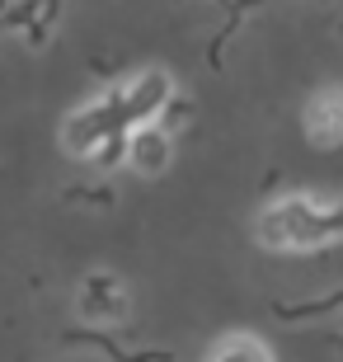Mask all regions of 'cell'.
<instances>
[{
    "instance_id": "obj_1",
    "label": "cell",
    "mask_w": 343,
    "mask_h": 362,
    "mask_svg": "<svg viewBox=\"0 0 343 362\" xmlns=\"http://www.w3.org/2000/svg\"><path fill=\"white\" fill-rule=\"evenodd\" d=\"M254 235L264 250L282 255H306V250H325L343 240V198H320V193H287V198L268 202Z\"/></svg>"
},
{
    "instance_id": "obj_2",
    "label": "cell",
    "mask_w": 343,
    "mask_h": 362,
    "mask_svg": "<svg viewBox=\"0 0 343 362\" xmlns=\"http://www.w3.org/2000/svg\"><path fill=\"white\" fill-rule=\"evenodd\" d=\"M108 99L118 108L122 127L132 132L141 122H160V113H165L170 99H174V81L160 66H151V71H136L132 81H122L118 90H108Z\"/></svg>"
},
{
    "instance_id": "obj_3",
    "label": "cell",
    "mask_w": 343,
    "mask_h": 362,
    "mask_svg": "<svg viewBox=\"0 0 343 362\" xmlns=\"http://www.w3.org/2000/svg\"><path fill=\"white\" fill-rule=\"evenodd\" d=\"M113 132H127V127H122L113 99L104 94V99L80 104L76 113H66V122H62V151L76 156V160H94V151L104 146Z\"/></svg>"
},
{
    "instance_id": "obj_4",
    "label": "cell",
    "mask_w": 343,
    "mask_h": 362,
    "mask_svg": "<svg viewBox=\"0 0 343 362\" xmlns=\"http://www.w3.org/2000/svg\"><path fill=\"white\" fill-rule=\"evenodd\" d=\"M174 160V136L170 127H160V122H141L127 132V170H136L141 179H156L165 175Z\"/></svg>"
},
{
    "instance_id": "obj_5",
    "label": "cell",
    "mask_w": 343,
    "mask_h": 362,
    "mask_svg": "<svg viewBox=\"0 0 343 362\" xmlns=\"http://www.w3.org/2000/svg\"><path fill=\"white\" fill-rule=\"evenodd\" d=\"M301 127H306V136H310V146H320V151L343 146V90L339 85H325V90L310 94Z\"/></svg>"
},
{
    "instance_id": "obj_6",
    "label": "cell",
    "mask_w": 343,
    "mask_h": 362,
    "mask_svg": "<svg viewBox=\"0 0 343 362\" xmlns=\"http://www.w3.org/2000/svg\"><path fill=\"white\" fill-rule=\"evenodd\" d=\"M80 315L90 325H118L127 315V292L113 273H90L80 287Z\"/></svg>"
},
{
    "instance_id": "obj_7",
    "label": "cell",
    "mask_w": 343,
    "mask_h": 362,
    "mask_svg": "<svg viewBox=\"0 0 343 362\" xmlns=\"http://www.w3.org/2000/svg\"><path fill=\"white\" fill-rule=\"evenodd\" d=\"M207 362H273V353H268L264 339H254V334H226L207 353Z\"/></svg>"
},
{
    "instance_id": "obj_8",
    "label": "cell",
    "mask_w": 343,
    "mask_h": 362,
    "mask_svg": "<svg viewBox=\"0 0 343 362\" xmlns=\"http://www.w3.org/2000/svg\"><path fill=\"white\" fill-rule=\"evenodd\" d=\"M94 165L99 170H113V165H127V132H113L104 146L94 151Z\"/></svg>"
}]
</instances>
